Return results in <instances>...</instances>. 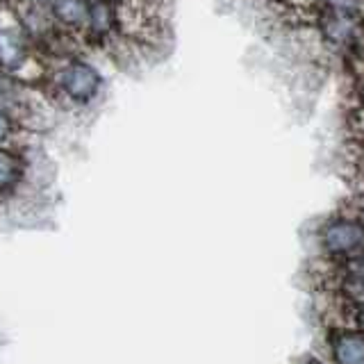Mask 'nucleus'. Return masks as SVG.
I'll return each mask as SVG.
<instances>
[{
  "label": "nucleus",
  "instance_id": "39448f33",
  "mask_svg": "<svg viewBox=\"0 0 364 364\" xmlns=\"http://www.w3.org/2000/svg\"><path fill=\"white\" fill-rule=\"evenodd\" d=\"M55 11L64 23H71V26H82L91 18V9L85 0H57Z\"/></svg>",
  "mask_w": 364,
  "mask_h": 364
},
{
  "label": "nucleus",
  "instance_id": "f03ea898",
  "mask_svg": "<svg viewBox=\"0 0 364 364\" xmlns=\"http://www.w3.org/2000/svg\"><path fill=\"white\" fill-rule=\"evenodd\" d=\"M318 28L335 46H353L364 41V21L353 9H323L318 14Z\"/></svg>",
  "mask_w": 364,
  "mask_h": 364
},
{
  "label": "nucleus",
  "instance_id": "6e6552de",
  "mask_svg": "<svg viewBox=\"0 0 364 364\" xmlns=\"http://www.w3.org/2000/svg\"><path fill=\"white\" fill-rule=\"evenodd\" d=\"M7 134H9V121L5 114H0V139H5Z\"/></svg>",
  "mask_w": 364,
  "mask_h": 364
},
{
  "label": "nucleus",
  "instance_id": "9d476101",
  "mask_svg": "<svg viewBox=\"0 0 364 364\" xmlns=\"http://www.w3.org/2000/svg\"><path fill=\"white\" fill-rule=\"evenodd\" d=\"M301 364H321V362H318V360H314V358H305Z\"/></svg>",
  "mask_w": 364,
  "mask_h": 364
},
{
  "label": "nucleus",
  "instance_id": "1a4fd4ad",
  "mask_svg": "<svg viewBox=\"0 0 364 364\" xmlns=\"http://www.w3.org/2000/svg\"><path fill=\"white\" fill-rule=\"evenodd\" d=\"M353 125H355V128H360V132H362V141H364V109L360 112V119H355V123H353Z\"/></svg>",
  "mask_w": 364,
  "mask_h": 364
},
{
  "label": "nucleus",
  "instance_id": "7ed1b4c3",
  "mask_svg": "<svg viewBox=\"0 0 364 364\" xmlns=\"http://www.w3.org/2000/svg\"><path fill=\"white\" fill-rule=\"evenodd\" d=\"M60 82H62V89L68 96H73L75 100H89L98 94L100 75L89 64L73 62L62 71Z\"/></svg>",
  "mask_w": 364,
  "mask_h": 364
},
{
  "label": "nucleus",
  "instance_id": "423d86ee",
  "mask_svg": "<svg viewBox=\"0 0 364 364\" xmlns=\"http://www.w3.org/2000/svg\"><path fill=\"white\" fill-rule=\"evenodd\" d=\"M18 178H21L18 159L7 151H0V189H7L11 185H16Z\"/></svg>",
  "mask_w": 364,
  "mask_h": 364
},
{
  "label": "nucleus",
  "instance_id": "f8f14e48",
  "mask_svg": "<svg viewBox=\"0 0 364 364\" xmlns=\"http://www.w3.org/2000/svg\"><path fill=\"white\" fill-rule=\"evenodd\" d=\"M39 3H46V0H39Z\"/></svg>",
  "mask_w": 364,
  "mask_h": 364
},
{
  "label": "nucleus",
  "instance_id": "f257e3e1",
  "mask_svg": "<svg viewBox=\"0 0 364 364\" xmlns=\"http://www.w3.org/2000/svg\"><path fill=\"white\" fill-rule=\"evenodd\" d=\"M321 248L330 257L348 259L364 253V225L350 216H339L321 228Z\"/></svg>",
  "mask_w": 364,
  "mask_h": 364
},
{
  "label": "nucleus",
  "instance_id": "0eeeda50",
  "mask_svg": "<svg viewBox=\"0 0 364 364\" xmlns=\"http://www.w3.org/2000/svg\"><path fill=\"white\" fill-rule=\"evenodd\" d=\"M346 216H350V219H355V221H360L364 225V193L350 203V212Z\"/></svg>",
  "mask_w": 364,
  "mask_h": 364
},
{
  "label": "nucleus",
  "instance_id": "9b49d317",
  "mask_svg": "<svg viewBox=\"0 0 364 364\" xmlns=\"http://www.w3.org/2000/svg\"><path fill=\"white\" fill-rule=\"evenodd\" d=\"M358 96L362 98V102H364V80H362V82H360V89H358Z\"/></svg>",
  "mask_w": 364,
  "mask_h": 364
},
{
  "label": "nucleus",
  "instance_id": "20e7f679",
  "mask_svg": "<svg viewBox=\"0 0 364 364\" xmlns=\"http://www.w3.org/2000/svg\"><path fill=\"white\" fill-rule=\"evenodd\" d=\"M330 353L335 364H364V333L341 328L330 335Z\"/></svg>",
  "mask_w": 364,
  "mask_h": 364
}]
</instances>
